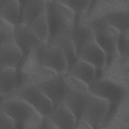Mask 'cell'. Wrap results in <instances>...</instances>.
Wrapping results in <instances>:
<instances>
[{
  "label": "cell",
  "mask_w": 129,
  "mask_h": 129,
  "mask_svg": "<svg viewBox=\"0 0 129 129\" xmlns=\"http://www.w3.org/2000/svg\"><path fill=\"white\" fill-rule=\"evenodd\" d=\"M0 94L1 97L7 96L18 87V69L5 67L0 69Z\"/></svg>",
  "instance_id": "cell-17"
},
{
  "label": "cell",
  "mask_w": 129,
  "mask_h": 129,
  "mask_svg": "<svg viewBox=\"0 0 129 129\" xmlns=\"http://www.w3.org/2000/svg\"><path fill=\"white\" fill-rule=\"evenodd\" d=\"M67 91L62 101L73 113L76 123L80 119L88 97L90 93L89 86L82 82L64 74Z\"/></svg>",
  "instance_id": "cell-5"
},
{
  "label": "cell",
  "mask_w": 129,
  "mask_h": 129,
  "mask_svg": "<svg viewBox=\"0 0 129 129\" xmlns=\"http://www.w3.org/2000/svg\"><path fill=\"white\" fill-rule=\"evenodd\" d=\"M23 59L22 53L15 40L0 43V69L18 68Z\"/></svg>",
  "instance_id": "cell-15"
},
{
  "label": "cell",
  "mask_w": 129,
  "mask_h": 129,
  "mask_svg": "<svg viewBox=\"0 0 129 129\" xmlns=\"http://www.w3.org/2000/svg\"><path fill=\"white\" fill-rule=\"evenodd\" d=\"M15 26L0 19V43L14 41Z\"/></svg>",
  "instance_id": "cell-21"
},
{
  "label": "cell",
  "mask_w": 129,
  "mask_h": 129,
  "mask_svg": "<svg viewBox=\"0 0 129 129\" xmlns=\"http://www.w3.org/2000/svg\"><path fill=\"white\" fill-rule=\"evenodd\" d=\"M57 128H74L76 119L73 113L61 101L53 107L46 116Z\"/></svg>",
  "instance_id": "cell-14"
},
{
  "label": "cell",
  "mask_w": 129,
  "mask_h": 129,
  "mask_svg": "<svg viewBox=\"0 0 129 129\" xmlns=\"http://www.w3.org/2000/svg\"><path fill=\"white\" fill-rule=\"evenodd\" d=\"M91 93L107 100L109 103L107 116L103 124H105L116 107L128 97V89L116 81L102 75L97 77L89 86Z\"/></svg>",
  "instance_id": "cell-3"
},
{
  "label": "cell",
  "mask_w": 129,
  "mask_h": 129,
  "mask_svg": "<svg viewBox=\"0 0 129 129\" xmlns=\"http://www.w3.org/2000/svg\"><path fill=\"white\" fill-rule=\"evenodd\" d=\"M16 128L17 125L15 120L6 113L0 111V129Z\"/></svg>",
  "instance_id": "cell-23"
},
{
  "label": "cell",
  "mask_w": 129,
  "mask_h": 129,
  "mask_svg": "<svg viewBox=\"0 0 129 129\" xmlns=\"http://www.w3.org/2000/svg\"><path fill=\"white\" fill-rule=\"evenodd\" d=\"M33 86L43 93L53 106L62 100L67 91L64 74H57Z\"/></svg>",
  "instance_id": "cell-10"
},
{
  "label": "cell",
  "mask_w": 129,
  "mask_h": 129,
  "mask_svg": "<svg viewBox=\"0 0 129 129\" xmlns=\"http://www.w3.org/2000/svg\"><path fill=\"white\" fill-rule=\"evenodd\" d=\"M0 19L16 26L21 23V4L17 0H8L0 8Z\"/></svg>",
  "instance_id": "cell-19"
},
{
  "label": "cell",
  "mask_w": 129,
  "mask_h": 129,
  "mask_svg": "<svg viewBox=\"0 0 129 129\" xmlns=\"http://www.w3.org/2000/svg\"><path fill=\"white\" fill-rule=\"evenodd\" d=\"M0 111L11 117L17 127L40 128L44 116L21 98L14 95L1 97Z\"/></svg>",
  "instance_id": "cell-2"
},
{
  "label": "cell",
  "mask_w": 129,
  "mask_h": 129,
  "mask_svg": "<svg viewBox=\"0 0 129 129\" xmlns=\"http://www.w3.org/2000/svg\"><path fill=\"white\" fill-rule=\"evenodd\" d=\"M71 29L61 31L50 36L47 42L56 46L63 53L68 63V70L77 59V52L71 37Z\"/></svg>",
  "instance_id": "cell-12"
},
{
  "label": "cell",
  "mask_w": 129,
  "mask_h": 129,
  "mask_svg": "<svg viewBox=\"0 0 129 129\" xmlns=\"http://www.w3.org/2000/svg\"><path fill=\"white\" fill-rule=\"evenodd\" d=\"M50 36L60 31L71 29L75 13L60 1H46Z\"/></svg>",
  "instance_id": "cell-6"
},
{
  "label": "cell",
  "mask_w": 129,
  "mask_h": 129,
  "mask_svg": "<svg viewBox=\"0 0 129 129\" xmlns=\"http://www.w3.org/2000/svg\"><path fill=\"white\" fill-rule=\"evenodd\" d=\"M86 12L75 14L71 35L77 54L83 45L94 35L93 31L85 19Z\"/></svg>",
  "instance_id": "cell-13"
},
{
  "label": "cell",
  "mask_w": 129,
  "mask_h": 129,
  "mask_svg": "<svg viewBox=\"0 0 129 129\" xmlns=\"http://www.w3.org/2000/svg\"><path fill=\"white\" fill-rule=\"evenodd\" d=\"M14 39L22 53V61L41 42L30 26L23 23H19L15 26Z\"/></svg>",
  "instance_id": "cell-11"
},
{
  "label": "cell",
  "mask_w": 129,
  "mask_h": 129,
  "mask_svg": "<svg viewBox=\"0 0 129 129\" xmlns=\"http://www.w3.org/2000/svg\"><path fill=\"white\" fill-rule=\"evenodd\" d=\"M67 73L88 86L97 77V71L94 66L78 58L68 70Z\"/></svg>",
  "instance_id": "cell-16"
},
{
  "label": "cell",
  "mask_w": 129,
  "mask_h": 129,
  "mask_svg": "<svg viewBox=\"0 0 129 129\" xmlns=\"http://www.w3.org/2000/svg\"><path fill=\"white\" fill-rule=\"evenodd\" d=\"M29 26L41 42H48L50 37V28L46 6Z\"/></svg>",
  "instance_id": "cell-20"
},
{
  "label": "cell",
  "mask_w": 129,
  "mask_h": 129,
  "mask_svg": "<svg viewBox=\"0 0 129 129\" xmlns=\"http://www.w3.org/2000/svg\"><path fill=\"white\" fill-rule=\"evenodd\" d=\"M46 2V0L20 1L21 23L29 26L44 9Z\"/></svg>",
  "instance_id": "cell-18"
},
{
  "label": "cell",
  "mask_w": 129,
  "mask_h": 129,
  "mask_svg": "<svg viewBox=\"0 0 129 129\" xmlns=\"http://www.w3.org/2000/svg\"><path fill=\"white\" fill-rule=\"evenodd\" d=\"M75 14L88 12L92 1H60Z\"/></svg>",
  "instance_id": "cell-22"
},
{
  "label": "cell",
  "mask_w": 129,
  "mask_h": 129,
  "mask_svg": "<svg viewBox=\"0 0 129 129\" xmlns=\"http://www.w3.org/2000/svg\"><path fill=\"white\" fill-rule=\"evenodd\" d=\"M10 94L24 100L44 116L47 115L53 107L51 101L33 86H19Z\"/></svg>",
  "instance_id": "cell-8"
},
{
  "label": "cell",
  "mask_w": 129,
  "mask_h": 129,
  "mask_svg": "<svg viewBox=\"0 0 129 129\" xmlns=\"http://www.w3.org/2000/svg\"><path fill=\"white\" fill-rule=\"evenodd\" d=\"M74 128H82V129H88L92 128V127L85 121L80 119L76 123Z\"/></svg>",
  "instance_id": "cell-24"
},
{
  "label": "cell",
  "mask_w": 129,
  "mask_h": 129,
  "mask_svg": "<svg viewBox=\"0 0 129 129\" xmlns=\"http://www.w3.org/2000/svg\"><path fill=\"white\" fill-rule=\"evenodd\" d=\"M29 55L39 66L58 74H65L68 71V63L63 53L48 42H41Z\"/></svg>",
  "instance_id": "cell-4"
},
{
  "label": "cell",
  "mask_w": 129,
  "mask_h": 129,
  "mask_svg": "<svg viewBox=\"0 0 129 129\" xmlns=\"http://www.w3.org/2000/svg\"><path fill=\"white\" fill-rule=\"evenodd\" d=\"M86 16L101 17L120 33L128 32V0L92 1Z\"/></svg>",
  "instance_id": "cell-1"
},
{
  "label": "cell",
  "mask_w": 129,
  "mask_h": 129,
  "mask_svg": "<svg viewBox=\"0 0 129 129\" xmlns=\"http://www.w3.org/2000/svg\"><path fill=\"white\" fill-rule=\"evenodd\" d=\"M109 109V103L107 100L90 93L80 119L87 122L92 128H100L103 125Z\"/></svg>",
  "instance_id": "cell-7"
},
{
  "label": "cell",
  "mask_w": 129,
  "mask_h": 129,
  "mask_svg": "<svg viewBox=\"0 0 129 129\" xmlns=\"http://www.w3.org/2000/svg\"><path fill=\"white\" fill-rule=\"evenodd\" d=\"M77 58L94 66L100 73L106 65V54L96 40L94 35L91 37L81 47L77 54Z\"/></svg>",
  "instance_id": "cell-9"
}]
</instances>
